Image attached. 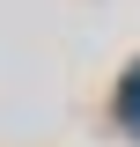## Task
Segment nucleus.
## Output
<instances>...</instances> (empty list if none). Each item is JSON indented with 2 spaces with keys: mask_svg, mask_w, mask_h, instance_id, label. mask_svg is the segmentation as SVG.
Masks as SVG:
<instances>
[{
  "mask_svg": "<svg viewBox=\"0 0 140 147\" xmlns=\"http://www.w3.org/2000/svg\"><path fill=\"white\" fill-rule=\"evenodd\" d=\"M118 118H125V132H140V66L125 74V88H118Z\"/></svg>",
  "mask_w": 140,
  "mask_h": 147,
  "instance_id": "obj_1",
  "label": "nucleus"
}]
</instances>
